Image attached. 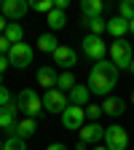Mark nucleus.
<instances>
[{
  "label": "nucleus",
  "instance_id": "obj_1",
  "mask_svg": "<svg viewBox=\"0 0 134 150\" xmlns=\"http://www.w3.org/2000/svg\"><path fill=\"white\" fill-rule=\"evenodd\" d=\"M118 78H121V70L110 59H99V62H94L86 86H89L91 94H97V97H110L113 88L118 86Z\"/></svg>",
  "mask_w": 134,
  "mask_h": 150
},
{
  "label": "nucleus",
  "instance_id": "obj_2",
  "mask_svg": "<svg viewBox=\"0 0 134 150\" xmlns=\"http://www.w3.org/2000/svg\"><path fill=\"white\" fill-rule=\"evenodd\" d=\"M16 107H19V112H24V118H40L43 115V97H40V94H38L35 88H22V91H19L16 94Z\"/></svg>",
  "mask_w": 134,
  "mask_h": 150
},
{
  "label": "nucleus",
  "instance_id": "obj_3",
  "mask_svg": "<svg viewBox=\"0 0 134 150\" xmlns=\"http://www.w3.org/2000/svg\"><path fill=\"white\" fill-rule=\"evenodd\" d=\"M110 51V62L116 64L118 70H129L131 62H134V48L131 43L126 40V38H121V40H113V46H107Z\"/></svg>",
  "mask_w": 134,
  "mask_h": 150
},
{
  "label": "nucleus",
  "instance_id": "obj_4",
  "mask_svg": "<svg viewBox=\"0 0 134 150\" xmlns=\"http://www.w3.org/2000/svg\"><path fill=\"white\" fill-rule=\"evenodd\" d=\"M102 145H105L107 150H126V147H129V131H126L123 126H118V123L107 126Z\"/></svg>",
  "mask_w": 134,
  "mask_h": 150
},
{
  "label": "nucleus",
  "instance_id": "obj_5",
  "mask_svg": "<svg viewBox=\"0 0 134 150\" xmlns=\"http://www.w3.org/2000/svg\"><path fill=\"white\" fill-rule=\"evenodd\" d=\"M32 56H35V51H32L30 43H16V46H11V51H8V62H11V67H16V70H24V67L32 64Z\"/></svg>",
  "mask_w": 134,
  "mask_h": 150
},
{
  "label": "nucleus",
  "instance_id": "obj_6",
  "mask_svg": "<svg viewBox=\"0 0 134 150\" xmlns=\"http://www.w3.org/2000/svg\"><path fill=\"white\" fill-rule=\"evenodd\" d=\"M51 59H54V67H62L65 72H72V67L78 64V54H75V48H70L67 43H59L56 51L51 54Z\"/></svg>",
  "mask_w": 134,
  "mask_h": 150
},
{
  "label": "nucleus",
  "instance_id": "obj_7",
  "mask_svg": "<svg viewBox=\"0 0 134 150\" xmlns=\"http://www.w3.org/2000/svg\"><path fill=\"white\" fill-rule=\"evenodd\" d=\"M67 107H70V99H67L65 91L51 88V91L43 94V110H46V112H59V115H62Z\"/></svg>",
  "mask_w": 134,
  "mask_h": 150
},
{
  "label": "nucleus",
  "instance_id": "obj_8",
  "mask_svg": "<svg viewBox=\"0 0 134 150\" xmlns=\"http://www.w3.org/2000/svg\"><path fill=\"white\" fill-rule=\"evenodd\" d=\"M81 51H83V56L99 62V59H105V54H107V43L102 40V38H97V35H86L83 43H81Z\"/></svg>",
  "mask_w": 134,
  "mask_h": 150
},
{
  "label": "nucleus",
  "instance_id": "obj_9",
  "mask_svg": "<svg viewBox=\"0 0 134 150\" xmlns=\"http://www.w3.org/2000/svg\"><path fill=\"white\" fill-rule=\"evenodd\" d=\"M78 134H81V142H86V145H102V139H105V126H99L97 121H89V123H83L81 129H78Z\"/></svg>",
  "mask_w": 134,
  "mask_h": 150
},
{
  "label": "nucleus",
  "instance_id": "obj_10",
  "mask_svg": "<svg viewBox=\"0 0 134 150\" xmlns=\"http://www.w3.org/2000/svg\"><path fill=\"white\" fill-rule=\"evenodd\" d=\"M27 11H30V3L27 0H3V13L8 22H19V19H24L27 16Z\"/></svg>",
  "mask_w": 134,
  "mask_h": 150
},
{
  "label": "nucleus",
  "instance_id": "obj_11",
  "mask_svg": "<svg viewBox=\"0 0 134 150\" xmlns=\"http://www.w3.org/2000/svg\"><path fill=\"white\" fill-rule=\"evenodd\" d=\"M16 115H19L16 102H8L6 107H0V129H3L8 137H13V131H16V123H19Z\"/></svg>",
  "mask_w": 134,
  "mask_h": 150
},
{
  "label": "nucleus",
  "instance_id": "obj_12",
  "mask_svg": "<svg viewBox=\"0 0 134 150\" xmlns=\"http://www.w3.org/2000/svg\"><path fill=\"white\" fill-rule=\"evenodd\" d=\"M83 123H86V110H83V107L70 105V107L62 112V126H65V129H81Z\"/></svg>",
  "mask_w": 134,
  "mask_h": 150
},
{
  "label": "nucleus",
  "instance_id": "obj_13",
  "mask_svg": "<svg viewBox=\"0 0 134 150\" xmlns=\"http://www.w3.org/2000/svg\"><path fill=\"white\" fill-rule=\"evenodd\" d=\"M35 78H38V86H43L46 91H51V88H56L59 72H56V67H54V64H43V67H38Z\"/></svg>",
  "mask_w": 134,
  "mask_h": 150
},
{
  "label": "nucleus",
  "instance_id": "obj_14",
  "mask_svg": "<svg viewBox=\"0 0 134 150\" xmlns=\"http://www.w3.org/2000/svg\"><path fill=\"white\" fill-rule=\"evenodd\" d=\"M126 112V102L121 99V97H105V102H102V115H110V118H121Z\"/></svg>",
  "mask_w": 134,
  "mask_h": 150
},
{
  "label": "nucleus",
  "instance_id": "obj_15",
  "mask_svg": "<svg viewBox=\"0 0 134 150\" xmlns=\"http://www.w3.org/2000/svg\"><path fill=\"white\" fill-rule=\"evenodd\" d=\"M67 99L75 107H86V105H91V91H89V86H78L75 83V88L67 94Z\"/></svg>",
  "mask_w": 134,
  "mask_h": 150
},
{
  "label": "nucleus",
  "instance_id": "obj_16",
  "mask_svg": "<svg viewBox=\"0 0 134 150\" xmlns=\"http://www.w3.org/2000/svg\"><path fill=\"white\" fill-rule=\"evenodd\" d=\"M81 13H83V19H102L105 3L102 0H81Z\"/></svg>",
  "mask_w": 134,
  "mask_h": 150
},
{
  "label": "nucleus",
  "instance_id": "obj_17",
  "mask_svg": "<svg viewBox=\"0 0 134 150\" xmlns=\"http://www.w3.org/2000/svg\"><path fill=\"white\" fill-rule=\"evenodd\" d=\"M35 131H38V121L35 118H22L16 123V131H13V137H19V139H30V137H35Z\"/></svg>",
  "mask_w": 134,
  "mask_h": 150
},
{
  "label": "nucleus",
  "instance_id": "obj_18",
  "mask_svg": "<svg viewBox=\"0 0 134 150\" xmlns=\"http://www.w3.org/2000/svg\"><path fill=\"white\" fill-rule=\"evenodd\" d=\"M129 32V22L126 19H121V16H113L110 22H107V35H113L116 40H121V38Z\"/></svg>",
  "mask_w": 134,
  "mask_h": 150
},
{
  "label": "nucleus",
  "instance_id": "obj_19",
  "mask_svg": "<svg viewBox=\"0 0 134 150\" xmlns=\"http://www.w3.org/2000/svg\"><path fill=\"white\" fill-rule=\"evenodd\" d=\"M6 40L11 43V46H16V43H24V27L19 24V22H8V27H6Z\"/></svg>",
  "mask_w": 134,
  "mask_h": 150
},
{
  "label": "nucleus",
  "instance_id": "obj_20",
  "mask_svg": "<svg viewBox=\"0 0 134 150\" xmlns=\"http://www.w3.org/2000/svg\"><path fill=\"white\" fill-rule=\"evenodd\" d=\"M81 24L86 27V35L102 38V32H107V22L105 19H81Z\"/></svg>",
  "mask_w": 134,
  "mask_h": 150
},
{
  "label": "nucleus",
  "instance_id": "obj_21",
  "mask_svg": "<svg viewBox=\"0 0 134 150\" xmlns=\"http://www.w3.org/2000/svg\"><path fill=\"white\" fill-rule=\"evenodd\" d=\"M46 22H48V30H51V32H56V30H62V27L67 24V13H65V11H56V8H54V11L46 16Z\"/></svg>",
  "mask_w": 134,
  "mask_h": 150
},
{
  "label": "nucleus",
  "instance_id": "obj_22",
  "mask_svg": "<svg viewBox=\"0 0 134 150\" xmlns=\"http://www.w3.org/2000/svg\"><path fill=\"white\" fill-rule=\"evenodd\" d=\"M56 46H59V40L54 38V32H43L40 38H38V51H46V54H54Z\"/></svg>",
  "mask_w": 134,
  "mask_h": 150
},
{
  "label": "nucleus",
  "instance_id": "obj_23",
  "mask_svg": "<svg viewBox=\"0 0 134 150\" xmlns=\"http://www.w3.org/2000/svg\"><path fill=\"white\" fill-rule=\"evenodd\" d=\"M56 88H59V91H65V94H70V91L75 88V75H72V72H59Z\"/></svg>",
  "mask_w": 134,
  "mask_h": 150
},
{
  "label": "nucleus",
  "instance_id": "obj_24",
  "mask_svg": "<svg viewBox=\"0 0 134 150\" xmlns=\"http://www.w3.org/2000/svg\"><path fill=\"white\" fill-rule=\"evenodd\" d=\"M118 16L126 22H134V0H121L118 3Z\"/></svg>",
  "mask_w": 134,
  "mask_h": 150
},
{
  "label": "nucleus",
  "instance_id": "obj_25",
  "mask_svg": "<svg viewBox=\"0 0 134 150\" xmlns=\"http://www.w3.org/2000/svg\"><path fill=\"white\" fill-rule=\"evenodd\" d=\"M30 8L32 11H40V13H51L54 11V0H35V3H30Z\"/></svg>",
  "mask_w": 134,
  "mask_h": 150
},
{
  "label": "nucleus",
  "instance_id": "obj_26",
  "mask_svg": "<svg viewBox=\"0 0 134 150\" xmlns=\"http://www.w3.org/2000/svg\"><path fill=\"white\" fill-rule=\"evenodd\" d=\"M3 150H27V142L19 139V137H8L3 142Z\"/></svg>",
  "mask_w": 134,
  "mask_h": 150
},
{
  "label": "nucleus",
  "instance_id": "obj_27",
  "mask_svg": "<svg viewBox=\"0 0 134 150\" xmlns=\"http://www.w3.org/2000/svg\"><path fill=\"white\" fill-rule=\"evenodd\" d=\"M83 110H86V118H89V121H97V118L102 115V105H86Z\"/></svg>",
  "mask_w": 134,
  "mask_h": 150
},
{
  "label": "nucleus",
  "instance_id": "obj_28",
  "mask_svg": "<svg viewBox=\"0 0 134 150\" xmlns=\"http://www.w3.org/2000/svg\"><path fill=\"white\" fill-rule=\"evenodd\" d=\"M8 102H11V91L6 86H0V107H6Z\"/></svg>",
  "mask_w": 134,
  "mask_h": 150
},
{
  "label": "nucleus",
  "instance_id": "obj_29",
  "mask_svg": "<svg viewBox=\"0 0 134 150\" xmlns=\"http://www.w3.org/2000/svg\"><path fill=\"white\" fill-rule=\"evenodd\" d=\"M8 51H11V43L6 40V35H0V54H3V56H8Z\"/></svg>",
  "mask_w": 134,
  "mask_h": 150
},
{
  "label": "nucleus",
  "instance_id": "obj_30",
  "mask_svg": "<svg viewBox=\"0 0 134 150\" xmlns=\"http://www.w3.org/2000/svg\"><path fill=\"white\" fill-rule=\"evenodd\" d=\"M54 8H56V11H65V13H67V8H70V0H54Z\"/></svg>",
  "mask_w": 134,
  "mask_h": 150
},
{
  "label": "nucleus",
  "instance_id": "obj_31",
  "mask_svg": "<svg viewBox=\"0 0 134 150\" xmlns=\"http://www.w3.org/2000/svg\"><path fill=\"white\" fill-rule=\"evenodd\" d=\"M46 150H70V147H67L65 142H51V145H48Z\"/></svg>",
  "mask_w": 134,
  "mask_h": 150
},
{
  "label": "nucleus",
  "instance_id": "obj_32",
  "mask_svg": "<svg viewBox=\"0 0 134 150\" xmlns=\"http://www.w3.org/2000/svg\"><path fill=\"white\" fill-rule=\"evenodd\" d=\"M11 62H8V56H3V54H0V75H3L6 72V67H8Z\"/></svg>",
  "mask_w": 134,
  "mask_h": 150
},
{
  "label": "nucleus",
  "instance_id": "obj_33",
  "mask_svg": "<svg viewBox=\"0 0 134 150\" xmlns=\"http://www.w3.org/2000/svg\"><path fill=\"white\" fill-rule=\"evenodd\" d=\"M6 27H8V19H6L3 13H0V35H3V32H6Z\"/></svg>",
  "mask_w": 134,
  "mask_h": 150
},
{
  "label": "nucleus",
  "instance_id": "obj_34",
  "mask_svg": "<svg viewBox=\"0 0 134 150\" xmlns=\"http://www.w3.org/2000/svg\"><path fill=\"white\" fill-rule=\"evenodd\" d=\"M75 150H89V145H86V142H81V139H78V145H75Z\"/></svg>",
  "mask_w": 134,
  "mask_h": 150
},
{
  "label": "nucleus",
  "instance_id": "obj_35",
  "mask_svg": "<svg viewBox=\"0 0 134 150\" xmlns=\"http://www.w3.org/2000/svg\"><path fill=\"white\" fill-rule=\"evenodd\" d=\"M91 150H107V147H105V145H94Z\"/></svg>",
  "mask_w": 134,
  "mask_h": 150
},
{
  "label": "nucleus",
  "instance_id": "obj_36",
  "mask_svg": "<svg viewBox=\"0 0 134 150\" xmlns=\"http://www.w3.org/2000/svg\"><path fill=\"white\" fill-rule=\"evenodd\" d=\"M129 32H131V35H134V22H129Z\"/></svg>",
  "mask_w": 134,
  "mask_h": 150
},
{
  "label": "nucleus",
  "instance_id": "obj_37",
  "mask_svg": "<svg viewBox=\"0 0 134 150\" xmlns=\"http://www.w3.org/2000/svg\"><path fill=\"white\" fill-rule=\"evenodd\" d=\"M129 70H131V75H134V62H131V67H129Z\"/></svg>",
  "mask_w": 134,
  "mask_h": 150
},
{
  "label": "nucleus",
  "instance_id": "obj_38",
  "mask_svg": "<svg viewBox=\"0 0 134 150\" xmlns=\"http://www.w3.org/2000/svg\"><path fill=\"white\" fill-rule=\"evenodd\" d=\"M0 11H3V0H0Z\"/></svg>",
  "mask_w": 134,
  "mask_h": 150
},
{
  "label": "nucleus",
  "instance_id": "obj_39",
  "mask_svg": "<svg viewBox=\"0 0 134 150\" xmlns=\"http://www.w3.org/2000/svg\"><path fill=\"white\" fill-rule=\"evenodd\" d=\"M0 150H3V139H0Z\"/></svg>",
  "mask_w": 134,
  "mask_h": 150
}]
</instances>
